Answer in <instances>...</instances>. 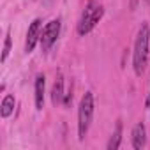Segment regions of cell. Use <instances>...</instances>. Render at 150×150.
Masks as SVG:
<instances>
[{
    "label": "cell",
    "mask_w": 150,
    "mask_h": 150,
    "mask_svg": "<svg viewBox=\"0 0 150 150\" xmlns=\"http://www.w3.org/2000/svg\"><path fill=\"white\" fill-rule=\"evenodd\" d=\"M64 78H62V74H58L55 83H53V90H51V101L53 104H58L64 101Z\"/></svg>",
    "instance_id": "ba28073f"
},
{
    "label": "cell",
    "mask_w": 150,
    "mask_h": 150,
    "mask_svg": "<svg viewBox=\"0 0 150 150\" xmlns=\"http://www.w3.org/2000/svg\"><path fill=\"white\" fill-rule=\"evenodd\" d=\"M120 143H122V122L118 120L117 127H115V132H113V136L108 141V150H117L120 146Z\"/></svg>",
    "instance_id": "30bf717a"
},
{
    "label": "cell",
    "mask_w": 150,
    "mask_h": 150,
    "mask_svg": "<svg viewBox=\"0 0 150 150\" xmlns=\"http://www.w3.org/2000/svg\"><path fill=\"white\" fill-rule=\"evenodd\" d=\"M103 14H104L103 6L97 2V0H90V2L85 6V9L81 13V18L78 21V34L87 35L88 32H92V28L101 21Z\"/></svg>",
    "instance_id": "7a4b0ae2"
},
{
    "label": "cell",
    "mask_w": 150,
    "mask_h": 150,
    "mask_svg": "<svg viewBox=\"0 0 150 150\" xmlns=\"http://www.w3.org/2000/svg\"><path fill=\"white\" fill-rule=\"evenodd\" d=\"M71 99H72V94H71V90H69V92H67V94L64 96V101H62V103H64L65 106H69V103H71Z\"/></svg>",
    "instance_id": "7c38bea8"
},
{
    "label": "cell",
    "mask_w": 150,
    "mask_h": 150,
    "mask_svg": "<svg viewBox=\"0 0 150 150\" xmlns=\"http://www.w3.org/2000/svg\"><path fill=\"white\" fill-rule=\"evenodd\" d=\"M41 27H42V21L39 18L30 23L28 32H27V41H25V51L27 53H32L35 44H37V41H41V32H42Z\"/></svg>",
    "instance_id": "5b68a950"
},
{
    "label": "cell",
    "mask_w": 150,
    "mask_h": 150,
    "mask_svg": "<svg viewBox=\"0 0 150 150\" xmlns=\"http://www.w3.org/2000/svg\"><path fill=\"white\" fill-rule=\"evenodd\" d=\"M145 2H150V0H145Z\"/></svg>",
    "instance_id": "5bb4252c"
},
{
    "label": "cell",
    "mask_w": 150,
    "mask_h": 150,
    "mask_svg": "<svg viewBox=\"0 0 150 150\" xmlns=\"http://www.w3.org/2000/svg\"><path fill=\"white\" fill-rule=\"evenodd\" d=\"M148 41H150V32H148V25L141 23L138 35H136V42H134V51H132V67L138 76H141L145 67H146V60H148Z\"/></svg>",
    "instance_id": "6da1fadb"
},
{
    "label": "cell",
    "mask_w": 150,
    "mask_h": 150,
    "mask_svg": "<svg viewBox=\"0 0 150 150\" xmlns=\"http://www.w3.org/2000/svg\"><path fill=\"white\" fill-rule=\"evenodd\" d=\"M14 104H16V101H14V96L7 94V96L4 97V101H2V106H0V115H2V118H7V117H11V113L14 111Z\"/></svg>",
    "instance_id": "9c48e42d"
},
{
    "label": "cell",
    "mask_w": 150,
    "mask_h": 150,
    "mask_svg": "<svg viewBox=\"0 0 150 150\" xmlns=\"http://www.w3.org/2000/svg\"><path fill=\"white\" fill-rule=\"evenodd\" d=\"M9 51H11V35L7 34V35H6V42H4V51H2V62L7 60Z\"/></svg>",
    "instance_id": "8fae6325"
},
{
    "label": "cell",
    "mask_w": 150,
    "mask_h": 150,
    "mask_svg": "<svg viewBox=\"0 0 150 150\" xmlns=\"http://www.w3.org/2000/svg\"><path fill=\"white\" fill-rule=\"evenodd\" d=\"M145 106H146V108H150V94H148V97H146V103H145Z\"/></svg>",
    "instance_id": "4fadbf2b"
},
{
    "label": "cell",
    "mask_w": 150,
    "mask_h": 150,
    "mask_svg": "<svg viewBox=\"0 0 150 150\" xmlns=\"http://www.w3.org/2000/svg\"><path fill=\"white\" fill-rule=\"evenodd\" d=\"M146 143V129L143 125V122H138L132 127V146L136 150H141Z\"/></svg>",
    "instance_id": "8992f818"
},
{
    "label": "cell",
    "mask_w": 150,
    "mask_h": 150,
    "mask_svg": "<svg viewBox=\"0 0 150 150\" xmlns=\"http://www.w3.org/2000/svg\"><path fill=\"white\" fill-rule=\"evenodd\" d=\"M92 118H94V94L87 92L81 97L80 108H78V139L80 141L85 139L88 127L92 124Z\"/></svg>",
    "instance_id": "3957f363"
},
{
    "label": "cell",
    "mask_w": 150,
    "mask_h": 150,
    "mask_svg": "<svg viewBox=\"0 0 150 150\" xmlns=\"http://www.w3.org/2000/svg\"><path fill=\"white\" fill-rule=\"evenodd\" d=\"M44 85H46L44 74H37L35 76V108L37 110L44 108Z\"/></svg>",
    "instance_id": "52a82bcc"
},
{
    "label": "cell",
    "mask_w": 150,
    "mask_h": 150,
    "mask_svg": "<svg viewBox=\"0 0 150 150\" xmlns=\"http://www.w3.org/2000/svg\"><path fill=\"white\" fill-rule=\"evenodd\" d=\"M58 34H60V20H51L50 23H46V27L41 32V48H42V51H50V48L58 39Z\"/></svg>",
    "instance_id": "277c9868"
}]
</instances>
